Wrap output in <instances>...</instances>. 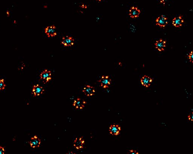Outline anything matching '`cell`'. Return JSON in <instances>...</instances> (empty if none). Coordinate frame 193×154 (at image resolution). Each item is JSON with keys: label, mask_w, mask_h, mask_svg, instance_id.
Returning <instances> with one entry per match:
<instances>
[{"label": "cell", "mask_w": 193, "mask_h": 154, "mask_svg": "<svg viewBox=\"0 0 193 154\" xmlns=\"http://www.w3.org/2000/svg\"><path fill=\"white\" fill-rule=\"evenodd\" d=\"M40 77L45 83H48L51 79V72L47 69L45 70L41 73Z\"/></svg>", "instance_id": "1"}, {"label": "cell", "mask_w": 193, "mask_h": 154, "mask_svg": "<svg viewBox=\"0 0 193 154\" xmlns=\"http://www.w3.org/2000/svg\"><path fill=\"white\" fill-rule=\"evenodd\" d=\"M101 83V86L103 88H107L110 85L111 80L108 76H102L101 79L99 81Z\"/></svg>", "instance_id": "2"}, {"label": "cell", "mask_w": 193, "mask_h": 154, "mask_svg": "<svg viewBox=\"0 0 193 154\" xmlns=\"http://www.w3.org/2000/svg\"><path fill=\"white\" fill-rule=\"evenodd\" d=\"M61 43L65 46H72L74 44V39L72 37L66 36L63 37Z\"/></svg>", "instance_id": "3"}, {"label": "cell", "mask_w": 193, "mask_h": 154, "mask_svg": "<svg viewBox=\"0 0 193 154\" xmlns=\"http://www.w3.org/2000/svg\"><path fill=\"white\" fill-rule=\"evenodd\" d=\"M56 27L54 25L48 26L46 28L45 30V32L48 37H54L57 34L56 31Z\"/></svg>", "instance_id": "4"}, {"label": "cell", "mask_w": 193, "mask_h": 154, "mask_svg": "<svg viewBox=\"0 0 193 154\" xmlns=\"http://www.w3.org/2000/svg\"><path fill=\"white\" fill-rule=\"evenodd\" d=\"M156 23L157 25L161 27H165L168 24L167 18L165 15H161L157 19Z\"/></svg>", "instance_id": "5"}, {"label": "cell", "mask_w": 193, "mask_h": 154, "mask_svg": "<svg viewBox=\"0 0 193 154\" xmlns=\"http://www.w3.org/2000/svg\"><path fill=\"white\" fill-rule=\"evenodd\" d=\"M44 92V89L40 85H36L33 86L32 89V94L35 96H39Z\"/></svg>", "instance_id": "6"}, {"label": "cell", "mask_w": 193, "mask_h": 154, "mask_svg": "<svg viewBox=\"0 0 193 154\" xmlns=\"http://www.w3.org/2000/svg\"><path fill=\"white\" fill-rule=\"evenodd\" d=\"M40 144V139L36 135H35L34 137L31 138V140L30 142V146L32 148L39 147Z\"/></svg>", "instance_id": "7"}, {"label": "cell", "mask_w": 193, "mask_h": 154, "mask_svg": "<svg viewBox=\"0 0 193 154\" xmlns=\"http://www.w3.org/2000/svg\"><path fill=\"white\" fill-rule=\"evenodd\" d=\"M86 104V102L84 100L80 98H77L75 100L74 102L73 105L76 109H82L84 108V106Z\"/></svg>", "instance_id": "8"}, {"label": "cell", "mask_w": 193, "mask_h": 154, "mask_svg": "<svg viewBox=\"0 0 193 154\" xmlns=\"http://www.w3.org/2000/svg\"><path fill=\"white\" fill-rule=\"evenodd\" d=\"M166 41L162 39L157 41L155 43V48L160 51H163L166 46Z\"/></svg>", "instance_id": "9"}, {"label": "cell", "mask_w": 193, "mask_h": 154, "mask_svg": "<svg viewBox=\"0 0 193 154\" xmlns=\"http://www.w3.org/2000/svg\"><path fill=\"white\" fill-rule=\"evenodd\" d=\"M83 92L84 94L87 96H91L94 94L95 90L93 87L90 86V85H86L84 88L83 90Z\"/></svg>", "instance_id": "10"}, {"label": "cell", "mask_w": 193, "mask_h": 154, "mask_svg": "<svg viewBox=\"0 0 193 154\" xmlns=\"http://www.w3.org/2000/svg\"><path fill=\"white\" fill-rule=\"evenodd\" d=\"M121 127L119 125L113 124L111 125L109 127L110 133L114 135H118L120 134Z\"/></svg>", "instance_id": "11"}, {"label": "cell", "mask_w": 193, "mask_h": 154, "mask_svg": "<svg viewBox=\"0 0 193 154\" xmlns=\"http://www.w3.org/2000/svg\"><path fill=\"white\" fill-rule=\"evenodd\" d=\"M141 11L138 8L136 7H131L130 10V16L132 18L138 17L140 14Z\"/></svg>", "instance_id": "12"}, {"label": "cell", "mask_w": 193, "mask_h": 154, "mask_svg": "<svg viewBox=\"0 0 193 154\" xmlns=\"http://www.w3.org/2000/svg\"><path fill=\"white\" fill-rule=\"evenodd\" d=\"M153 79L147 75H144L141 79V82L143 86L149 87L153 82Z\"/></svg>", "instance_id": "13"}, {"label": "cell", "mask_w": 193, "mask_h": 154, "mask_svg": "<svg viewBox=\"0 0 193 154\" xmlns=\"http://www.w3.org/2000/svg\"><path fill=\"white\" fill-rule=\"evenodd\" d=\"M84 141L82 138H77L75 139L74 146L76 149L79 150L84 147Z\"/></svg>", "instance_id": "14"}, {"label": "cell", "mask_w": 193, "mask_h": 154, "mask_svg": "<svg viewBox=\"0 0 193 154\" xmlns=\"http://www.w3.org/2000/svg\"><path fill=\"white\" fill-rule=\"evenodd\" d=\"M183 16H180L175 17L172 20V24L176 27H180L182 24L184 22V20L182 19Z\"/></svg>", "instance_id": "15"}, {"label": "cell", "mask_w": 193, "mask_h": 154, "mask_svg": "<svg viewBox=\"0 0 193 154\" xmlns=\"http://www.w3.org/2000/svg\"><path fill=\"white\" fill-rule=\"evenodd\" d=\"M6 85L5 83L4 79H2L0 80V91L3 90L5 89Z\"/></svg>", "instance_id": "16"}, {"label": "cell", "mask_w": 193, "mask_h": 154, "mask_svg": "<svg viewBox=\"0 0 193 154\" xmlns=\"http://www.w3.org/2000/svg\"><path fill=\"white\" fill-rule=\"evenodd\" d=\"M188 58H189V60L190 62L193 63V51H192L190 52V53H189V55H188Z\"/></svg>", "instance_id": "17"}, {"label": "cell", "mask_w": 193, "mask_h": 154, "mask_svg": "<svg viewBox=\"0 0 193 154\" xmlns=\"http://www.w3.org/2000/svg\"><path fill=\"white\" fill-rule=\"evenodd\" d=\"M5 153V150L4 148L0 146V154H4Z\"/></svg>", "instance_id": "18"}, {"label": "cell", "mask_w": 193, "mask_h": 154, "mask_svg": "<svg viewBox=\"0 0 193 154\" xmlns=\"http://www.w3.org/2000/svg\"><path fill=\"white\" fill-rule=\"evenodd\" d=\"M188 119L190 121H193V112H192L190 114H189V116H188Z\"/></svg>", "instance_id": "19"}, {"label": "cell", "mask_w": 193, "mask_h": 154, "mask_svg": "<svg viewBox=\"0 0 193 154\" xmlns=\"http://www.w3.org/2000/svg\"><path fill=\"white\" fill-rule=\"evenodd\" d=\"M130 153L132 154H138V153L134 150H130Z\"/></svg>", "instance_id": "20"}, {"label": "cell", "mask_w": 193, "mask_h": 154, "mask_svg": "<svg viewBox=\"0 0 193 154\" xmlns=\"http://www.w3.org/2000/svg\"><path fill=\"white\" fill-rule=\"evenodd\" d=\"M160 1L161 3L165 5L166 1H167L168 0H160Z\"/></svg>", "instance_id": "21"}, {"label": "cell", "mask_w": 193, "mask_h": 154, "mask_svg": "<svg viewBox=\"0 0 193 154\" xmlns=\"http://www.w3.org/2000/svg\"><path fill=\"white\" fill-rule=\"evenodd\" d=\"M81 8H87V6L85 5L84 4H82L81 6Z\"/></svg>", "instance_id": "22"}, {"label": "cell", "mask_w": 193, "mask_h": 154, "mask_svg": "<svg viewBox=\"0 0 193 154\" xmlns=\"http://www.w3.org/2000/svg\"><path fill=\"white\" fill-rule=\"evenodd\" d=\"M97 1H103V0H97Z\"/></svg>", "instance_id": "23"}]
</instances>
